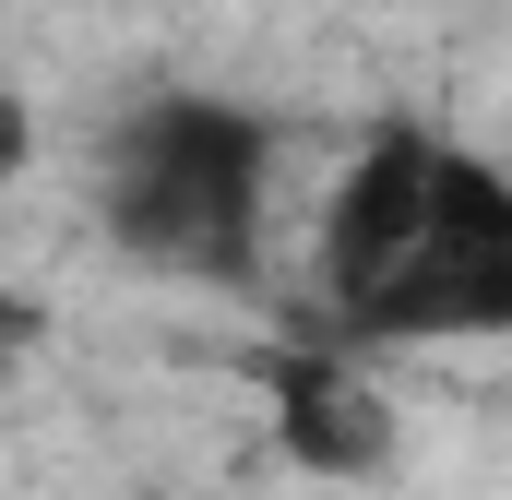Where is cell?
<instances>
[{"instance_id": "3", "label": "cell", "mask_w": 512, "mask_h": 500, "mask_svg": "<svg viewBox=\"0 0 512 500\" xmlns=\"http://www.w3.org/2000/svg\"><path fill=\"white\" fill-rule=\"evenodd\" d=\"M251 381L274 393V441L310 477H382L393 465V405L370 393V370L346 346H262Z\"/></svg>"}, {"instance_id": "2", "label": "cell", "mask_w": 512, "mask_h": 500, "mask_svg": "<svg viewBox=\"0 0 512 500\" xmlns=\"http://www.w3.org/2000/svg\"><path fill=\"white\" fill-rule=\"evenodd\" d=\"M441 131L429 120H382L358 143V167L334 179V203H322V298H334V322L346 310H370L393 274L429 250V191H441Z\"/></svg>"}, {"instance_id": "5", "label": "cell", "mask_w": 512, "mask_h": 500, "mask_svg": "<svg viewBox=\"0 0 512 500\" xmlns=\"http://www.w3.org/2000/svg\"><path fill=\"white\" fill-rule=\"evenodd\" d=\"M417 262H512V179L489 155H441V191H429V250Z\"/></svg>"}, {"instance_id": "1", "label": "cell", "mask_w": 512, "mask_h": 500, "mask_svg": "<svg viewBox=\"0 0 512 500\" xmlns=\"http://www.w3.org/2000/svg\"><path fill=\"white\" fill-rule=\"evenodd\" d=\"M262 191H274V131L239 96H143L96 143V215L143 274L191 286H251L262 274Z\"/></svg>"}, {"instance_id": "4", "label": "cell", "mask_w": 512, "mask_h": 500, "mask_svg": "<svg viewBox=\"0 0 512 500\" xmlns=\"http://www.w3.org/2000/svg\"><path fill=\"white\" fill-rule=\"evenodd\" d=\"M477 334H512V262H405L322 346L358 358V346H477Z\"/></svg>"}]
</instances>
